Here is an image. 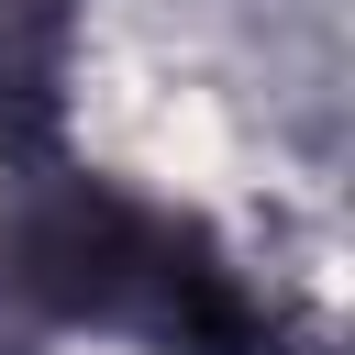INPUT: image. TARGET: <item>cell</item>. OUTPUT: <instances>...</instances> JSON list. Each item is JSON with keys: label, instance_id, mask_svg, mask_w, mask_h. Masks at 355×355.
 I'll list each match as a JSON object with an SVG mask.
<instances>
[{"label": "cell", "instance_id": "obj_1", "mask_svg": "<svg viewBox=\"0 0 355 355\" xmlns=\"http://www.w3.org/2000/svg\"><path fill=\"white\" fill-rule=\"evenodd\" d=\"M0 277L55 322H122L166 355H300L200 222L144 211L100 178H33V200L0 233Z\"/></svg>", "mask_w": 355, "mask_h": 355}, {"label": "cell", "instance_id": "obj_2", "mask_svg": "<svg viewBox=\"0 0 355 355\" xmlns=\"http://www.w3.org/2000/svg\"><path fill=\"white\" fill-rule=\"evenodd\" d=\"M55 78H67V0H0V144L55 133Z\"/></svg>", "mask_w": 355, "mask_h": 355}]
</instances>
